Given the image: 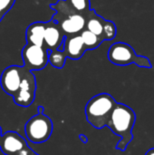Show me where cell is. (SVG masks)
Returning <instances> with one entry per match:
<instances>
[{
  "label": "cell",
  "instance_id": "cell-15",
  "mask_svg": "<svg viewBox=\"0 0 154 155\" xmlns=\"http://www.w3.org/2000/svg\"><path fill=\"white\" fill-rule=\"evenodd\" d=\"M66 58V54L61 49H54L49 53V63L57 69H62L64 66Z\"/></svg>",
  "mask_w": 154,
  "mask_h": 155
},
{
  "label": "cell",
  "instance_id": "cell-2",
  "mask_svg": "<svg viewBox=\"0 0 154 155\" xmlns=\"http://www.w3.org/2000/svg\"><path fill=\"white\" fill-rule=\"evenodd\" d=\"M117 102L109 94L102 93L92 97L85 106L86 121L95 129L107 126Z\"/></svg>",
  "mask_w": 154,
  "mask_h": 155
},
{
  "label": "cell",
  "instance_id": "cell-4",
  "mask_svg": "<svg viewBox=\"0 0 154 155\" xmlns=\"http://www.w3.org/2000/svg\"><path fill=\"white\" fill-rule=\"evenodd\" d=\"M108 60L118 66H126L131 64H135L139 67L152 68V63L146 56L137 55L134 49L128 44L117 42L109 48Z\"/></svg>",
  "mask_w": 154,
  "mask_h": 155
},
{
  "label": "cell",
  "instance_id": "cell-18",
  "mask_svg": "<svg viewBox=\"0 0 154 155\" xmlns=\"http://www.w3.org/2000/svg\"><path fill=\"white\" fill-rule=\"evenodd\" d=\"M17 155H38L37 153H35L34 152H33L32 150H31V148L29 147V146H27L25 149H24V150H22Z\"/></svg>",
  "mask_w": 154,
  "mask_h": 155
},
{
  "label": "cell",
  "instance_id": "cell-5",
  "mask_svg": "<svg viewBox=\"0 0 154 155\" xmlns=\"http://www.w3.org/2000/svg\"><path fill=\"white\" fill-rule=\"evenodd\" d=\"M53 122L44 114V107H38V114L31 117L25 125V134L33 143L46 142L53 133Z\"/></svg>",
  "mask_w": 154,
  "mask_h": 155
},
{
  "label": "cell",
  "instance_id": "cell-8",
  "mask_svg": "<svg viewBox=\"0 0 154 155\" xmlns=\"http://www.w3.org/2000/svg\"><path fill=\"white\" fill-rule=\"evenodd\" d=\"M36 80L32 71L26 69L23 65V76L19 90L13 96L15 104L22 107L30 106L35 98Z\"/></svg>",
  "mask_w": 154,
  "mask_h": 155
},
{
  "label": "cell",
  "instance_id": "cell-11",
  "mask_svg": "<svg viewBox=\"0 0 154 155\" xmlns=\"http://www.w3.org/2000/svg\"><path fill=\"white\" fill-rule=\"evenodd\" d=\"M25 140L15 132H6L2 136L0 149L5 155H17L27 147Z\"/></svg>",
  "mask_w": 154,
  "mask_h": 155
},
{
  "label": "cell",
  "instance_id": "cell-6",
  "mask_svg": "<svg viewBox=\"0 0 154 155\" xmlns=\"http://www.w3.org/2000/svg\"><path fill=\"white\" fill-rule=\"evenodd\" d=\"M49 53L50 51L44 46L26 44L22 49L24 66L30 71L44 69L49 63Z\"/></svg>",
  "mask_w": 154,
  "mask_h": 155
},
{
  "label": "cell",
  "instance_id": "cell-12",
  "mask_svg": "<svg viewBox=\"0 0 154 155\" xmlns=\"http://www.w3.org/2000/svg\"><path fill=\"white\" fill-rule=\"evenodd\" d=\"M86 50L87 49L80 34L68 35L65 37L63 45V51L66 54L67 58L72 60H79L83 57Z\"/></svg>",
  "mask_w": 154,
  "mask_h": 155
},
{
  "label": "cell",
  "instance_id": "cell-21",
  "mask_svg": "<svg viewBox=\"0 0 154 155\" xmlns=\"http://www.w3.org/2000/svg\"><path fill=\"white\" fill-rule=\"evenodd\" d=\"M2 131H1V127H0V143H1V141H2Z\"/></svg>",
  "mask_w": 154,
  "mask_h": 155
},
{
  "label": "cell",
  "instance_id": "cell-22",
  "mask_svg": "<svg viewBox=\"0 0 154 155\" xmlns=\"http://www.w3.org/2000/svg\"><path fill=\"white\" fill-rule=\"evenodd\" d=\"M3 17H4V16H3L2 15H0V22H1V20L3 19Z\"/></svg>",
  "mask_w": 154,
  "mask_h": 155
},
{
  "label": "cell",
  "instance_id": "cell-20",
  "mask_svg": "<svg viewBox=\"0 0 154 155\" xmlns=\"http://www.w3.org/2000/svg\"><path fill=\"white\" fill-rule=\"evenodd\" d=\"M145 155H154V148H152V149L148 150V151L146 152Z\"/></svg>",
  "mask_w": 154,
  "mask_h": 155
},
{
  "label": "cell",
  "instance_id": "cell-1",
  "mask_svg": "<svg viewBox=\"0 0 154 155\" xmlns=\"http://www.w3.org/2000/svg\"><path fill=\"white\" fill-rule=\"evenodd\" d=\"M135 122V112L128 105L117 103L107 124V127L115 135L121 137L120 142L116 145L117 150L122 152L126 151L128 145L133 139V130Z\"/></svg>",
  "mask_w": 154,
  "mask_h": 155
},
{
  "label": "cell",
  "instance_id": "cell-17",
  "mask_svg": "<svg viewBox=\"0 0 154 155\" xmlns=\"http://www.w3.org/2000/svg\"><path fill=\"white\" fill-rule=\"evenodd\" d=\"M15 0H0V14L5 15L14 6Z\"/></svg>",
  "mask_w": 154,
  "mask_h": 155
},
{
  "label": "cell",
  "instance_id": "cell-7",
  "mask_svg": "<svg viewBox=\"0 0 154 155\" xmlns=\"http://www.w3.org/2000/svg\"><path fill=\"white\" fill-rule=\"evenodd\" d=\"M85 29L93 32L103 41L114 39L117 32L116 25L113 21L100 16L93 9H91L86 15Z\"/></svg>",
  "mask_w": 154,
  "mask_h": 155
},
{
  "label": "cell",
  "instance_id": "cell-10",
  "mask_svg": "<svg viewBox=\"0 0 154 155\" xmlns=\"http://www.w3.org/2000/svg\"><path fill=\"white\" fill-rule=\"evenodd\" d=\"M65 35L62 31L59 25L51 19L48 22H45V30H44V46L46 47L49 51L54 49H61L63 46Z\"/></svg>",
  "mask_w": 154,
  "mask_h": 155
},
{
  "label": "cell",
  "instance_id": "cell-14",
  "mask_svg": "<svg viewBox=\"0 0 154 155\" xmlns=\"http://www.w3.org/2000/svg\"><path fill=\"white\" fill-rule=\"evenodd\" d=\"M80 35L84 40V43L87 50L96 49L103 42L100 37H98L96 35H94L93 32H91L87 29L83 30Z\"/></svg>",
  "mask_w": 154,
  "mask_h": 155
},
{
  "label": "cell",
  "instance_id": "cell-13",
  "mask_svg": "<svg viewBox=\"0 0 154 155\" xmlns=\"http://www.w3.org/2000/svg\"><path fill=\"white\" fill-rule=\"evenodd\" d=\"M45 22H34L28 25L25 31V40L27 44L44 46Z\"/></svg>",
  "mask_w": 154,
  "mask_h": 155
},
{
  "label": "cell",
  "instance_id": "cell-19",
  "mask_svg": "<svg viewBox=\"0 0 154 155\" xmlns=\"http://www.w3.org/2000/svg\"><path fill=\"white\" fill-rule=\"evenodd\" d=\"M79 139L84 143H87V142H88V138L84 135V134H79Z\"/></svg>",
  "mask_w": 154,
  "mask_h": 155
},
{
  "label": "cell",
  "instance_id": "cell-16",
  "mask_svg": "<svg viewBox=\"0 0 154 155\" xmlns=\"http://www.w3.org/2000/svg\"><path fill=\"white\" fill-rule=\"evenodd\" d=\"M69 5L74 9L76 12L87 15L91 10V3L90 0H66Z\"/></svg>",
  "mask_w": 154,
  "mask_h": 155
},
{
  "label": "cell",
  "instance_id": "cell-9",
  "mask_svg": "<svg viewBox=\"0 0 154 155\" xmlns=\"http://www.w3.org/2000/svg\"><path fill=\"white\" fill-rule=\"evenodd\" d=\"M22 76L23 66L10 65L6 67L0 76V84L3 91L13 97L19 90Z\"/></svg>",
  "mask_w": 154,
  "mask_h": 155
},
{
  "label": "cell",
  "instance_id": "cell-3",
  "mask_svg": "<svg viewBox=\"0 0 154 155\" xmlns=\"http://www.w3.org/2000/svg\"><path fill=\"white\" fill-rule=\"evenodd\" d=\"M50 8L55 11L52 19L59 25L65 36L79 35L85 29L86 16L73 9L66 0H58L51 4Z\"/></svg>",
  "mask_w": 154,
  "mask_h": 155
}]
</instances>
